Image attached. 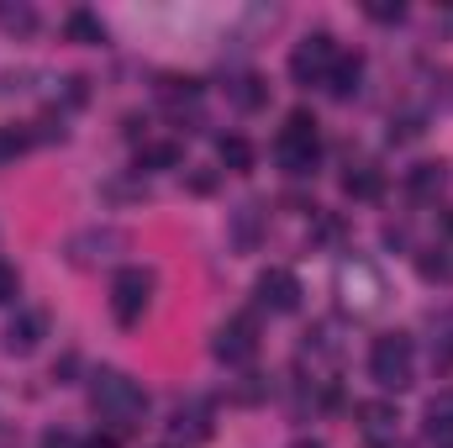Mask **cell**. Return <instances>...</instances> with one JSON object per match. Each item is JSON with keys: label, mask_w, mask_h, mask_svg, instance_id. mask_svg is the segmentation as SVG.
<instances>
[{"label": "cell", "mask_w": 453, "mask_h": 448, "mask_svg": "<svg viewBox=\"0 0 453 448\" xmlns=\"http://www.w3.org/2000/svg\"><path fill=\"white\" fill-rule=\"evenodd\" d=\"M185 158V148L180 143H153V148H142L137 153V169H174Z\"/></svg>", "instance_id": "cell-15"}, {"label": "cell", "mask_w": 453, "mask_h": 448, "mask_svg": "<svg viewBox=\"0 0 453 448\" xmlns=\"http://www.w3.org/2000/svg\"><path fill=\"white\" fill-rule=\"evenodd\" d=\"M211 353L222 359V364H248L253 353H258V333H253V317H232L217 328V343H211Z\"/></svg>", "instance_id": "cell-6"}, {"label": "cell", "mask_w": 453, "mask_h": 448, "mask_svg": "<svg viewBox=\"0 0 453 448\" xmlns=\"http://www.w3.org/2000/svg\"><path fill=\"white\" fill-rule=\"evenodd\" d=\"M258 306H264V312H280V317L296 312V306H301V280H296L290 269H264V274H258Z\"/></svg>", "instance_id": "cell-7"}, {"label": "cell", "mask_w": 453, "mask_h": 448, "mask_svg": "<svg viewBox=\"0 0 453 448\" xmlns=\"http://www.w3.org/2000/svg\"><path fill=\"white\" fill-rule=\"evenodd\" d=\"M358 433H364L369 444H395V433H401L395 401H364V406H358Z\"/></svg>", "instance_id": "cell-8"}, {"label": "cell", "mask_w": 453, "mask_h": 448, "mask_svg": "<svg viewBox=\"0 0 453 448\" xmlns=\"http://www.w3.org/2000/svg\"><path fill=\"white\" fill-rule=\"evenodd\" d=\"M90 406L101 412V422H111L116 433L142 428V417H148V396H142V385L127 380V375H116V369H101V375H96V385H90Z\"/></svg>", "instance_id": "cell-1"}, {"label": "cell", "mask_w": 453, "mask_h": 448, "mask_svg": "<svg viewBox=\"0 0 453 448\" xmlns=\"http://www.w3.org/2000/svg\"><path fill=\"white\" fill-rule=\"evenodd\" d=\"M64 32H69L74 42H106V27H101V16H90V11H69Z\"/></svg>", "instance_id": "cell-14"}, {"label": "cell", "mask_w": 453, "mask_h": 448, "mask_svg": "<svg viewBox=\"0 0 453 448\" xmlns=\"http://www.w3.org/2000/svg\"><path fill=\"white\" fill-rule=\"evenodd\" d=\"M417 269H422V280H453V248H433V253H422Z\"/></svg>", "instance_id": "cell-16"}, {"label": "cell", "mask_w": 453, "mask_h": 448, "mask_svg": "<svg viewBox=\"0 0 453 448\" xmlns=\"http://www.w3.org/2000/svg\"><path fill=\"white\" fill-rule=\"evenodd\" d=\"M16 290H21L16 269H11V264H0V306H5V301H16Z\"/></svg>", "instance_id": "cell-21"}, {"label": "cell", "mask_w": 453, "mask_h": 448, "mask_svg": "<svg viewBox=\"0 0 453 448\" xmlns=\"http://www.w3.org/2000/svg\"><path fill=\"white\" fill-rule=\"evenodd\" d=\"M427 438H438V444L453 438V390H443V396L427 401Z\"/></svg>", "instance_id": "cell-12"}, {"label": "cell", "mask_w": 453, "mask_h": 448, "mask_svg": "<svg viewBox=\"0 0 453 448\" xmlns=\"http://www.w3.org/2000/svg\"><path fill=\"white\" fill-rule=\"evenodd\" d=\"M32 21H37V16H32L27 5H0V27H5V32H32Z\"/></svg>", "instance_id": "cell-18"}, {"label": "cell", "mask_w": 453, "mask_h": 448, "mask_svg": "<svg viewBox=\"0 0 453 448\" xmlns=\"http://www.w3.org/2000/svg\"><path fill=\"white\" fill-rule=\"evenodd\" d=\"M27 148H32V132H27V127H0V164L21 158Z\"/></svg>", "instance_id": "cell-17"}, {"label": "cell", "mask_w": 453, "mask_h": 448, "mask_svg": "<svg viewBox=\"0 0 453 448\" xmlns=\"http://www.w3.org/2000/svg\"><path fill=\"white\" fill-rule=\"evenodd\" d=\"M342 190H348V196H374V190H380V174L358 169V174H348V180H342Z\"/></svg>", "instance_id": "cell-19"}, {"label": "cell", "mask_w": 453, "mask_h": 448, "mask_svg": "<svg viewBox=\"0 0 453 448\" xmlns=\"http://www.w3.org/2000/svg\"><path fill=\"white\" fill-rule=\"evenodd\" d=\"M85 448H116V438H90Z\"/></svg>", "instance_id": "cell-22"}, {"label": "cell", "mask_w": 453, "mask_h": 448, "mask_svg": "<svg viewBox=\"0 0 453 448\" xmlns=\"http://www.w3.org/2000/svg\"><path fill=\"white\" fill-rule=\"evenodd\" d=\"M285 174H311L317 158H322V137H317V116L311 112H290L280 127V143H274Z\"/></svg>", "instance_id": "cell-3"}, {"label": "cell", "mask_w": 453, "mask_h": 448, "mask_svg": "<svg viewBox=\"0 0 453 448\" xmlns=\"http://www.w3.org/2000/svg\"><path fill=\"white\" fill-rule=\"evenodd\" d=\"M443 448H453V438H449V444H443Z\"/></svg>", "instance_id": "cell-24"}, {"label": "cell", "mask_w": 453, "mask_h": 448, "mask_svg": "<svg viewBox=\"0 0 453 448\" xmlns=\"http://www.w3.org/2000/svg\"><path fill=\"white\" fill-rule=\"evenodd\" d=\"M443 185H449V169H443V164H417V169L406 174V190H411L417 201H433Z\"/></svg>", "instance_id": "cell-10"}, {"label": "cell", "mask_w": 453, "mask_h": 448, "mask_svg": "<svg viewBox=\"0 0 453 448\" xmlns=\"http://www.w3.org/2000/svg\"><path fill=\"white\" fill-rule=\"evenodd\" d=\"M148 301H153V274L148 269H137V264H127V269H116L111 280V317L121 328H132L142 312H148Z\"/></svg>", "instance_id": "cell-5"}, {"label": "cell", "mask_w": 453, "mask_h": 448, "mask_svg": "<svg viewBox=\"0 0 453 448\" xmlns=\"http://www.w3.org/2000/svg\"><path fill=\"white\" fill-rule=\"evenodd\" d=\"M296 448H322V444H311V438H301V444H296Z\"/></svg>", "instance_id": "cell-23"}, {"label": "cell", "mask_w": 453, "mask_h": 448, "mask_svg": "<svg viewBox=\"0 0 453 448\" xmlns=\"http://www.w3.org/2000/svg\"><path fill=\"white\" fill-rule=\"evenodd\" d=\"M369 375H374L380 390H406V385L417 380V348H411V337L406 333L374 337V348H369Z\"/></svg>", "instance_id": "cell-2"}, {"label": "cell", "mask_w": 453, "mask_h": 448, "mask_svg": "<svg viewBox=\"0 0 453 448\" xmlns=\"http://www.w3.org/2000/svg\"><path fill=\"white\" fill-rule=\"evenodd\" d=\"M217 158H222L232 174H248V169H253V143H248V137H222V143H217Z\"/></svg>", "instance_id": "cell-13"}, {"label": "cell", "mask_w": 453, "mask_h": 448, "mask_svg": "<svg viewBox=\"0 0 453 448\" xmlns=\"http://www.w3.org/2000/svg\"><path fill=\"white\" fill-rule=\"evenodd\" d=\"M358 74H364V58H358V53H342L338 64H333V74H327V90H333L338 101H348V96L358 90Z\"/></svg>", "instance_id": "cell-11"}, {"label": "cell", "mask_w": 453, "mask_h": 448, "mask_svg": "<svg viewBox=\"0 0 453 448\" xmlns=\"http://www.w3.org/2000/svg\"><path fill=\"white\" fill-rule=\"evenodd\" d=\"M364 11H369L374 21H401V16H406V5H401V0H369Z\"/></svg>", "instance_id": "cell-20"}, {"label": "cell", "mask_w": 453, "mask_h": 448, "mask_svg": "<svg viewBox=\"0 0 453 448\" xmlns=\"http://www.w3.org/2000/svg\"><path fill=\"white\" fill-rule=\"evenodd\" d=\"M338 58H342L338 42H333L327 32H311V37L296 42V53H290V74H296V85H327V74H333Z\"/></svg>", "instance_id": "cell-4"}, {"label": "cell", "mask_w": 453, "mask_h": 448, "mask_svg": "<svg viewBox=\"0 0 453 448\" xmlns=\"http://www.w3.org/2000/svg\"><path fill=\"white\" fill-rule=\"evenodd\" d=\"M42 337V312H21L11 328H5V353H32Z\"/></svg>", "instance_id": "cell-9"}]
</instances>
